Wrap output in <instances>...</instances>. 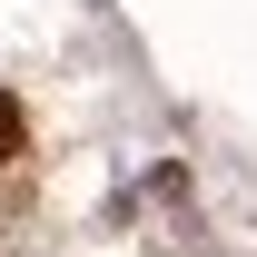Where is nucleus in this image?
I'll list each match as a JSON object with an SVG mask.
<instances>
[{
    "label": "nucleus",
    "instance_id": "f257e3e1",
    "mask_svg": "<svg viewBox=\"0 0 257 257\" xmlns=\"http://www.w3.org/2000/svg\"><path fill=\"white\" fill-rule=\"evenodd\" d=\"M20 139H30V119H20V99H10V89H0V168H10V159H20Z\"/></svg>",
    "mask_w": 257,
    "mask_h": 257
}]
</instances>
